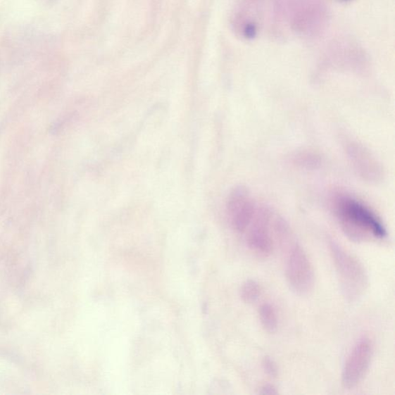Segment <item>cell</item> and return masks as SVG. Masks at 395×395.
<instances>
[{
    "mask_svg": "<svg viewBox=\"0 0 395 395\" xmlns=\"http://www.w3.org/2000/svg\"><path fill=\"white\" fill-rule=\"evenodd\" d=\"M262 367L264 372L269 377L275 378L278 376V367L276 362L271 358L268 356L263 358L262 360Z\"/></svg>",
    "mask_w": 395,
    "mask_h": 395,
    "instance_id": "cell-11",
    "label": "cell"
},
{
    "mask_svg": "<svg viewBox=\"0 0 395 395\" xmlns=\"http://www.w3.org/2000/svg\"><path fill=\"white\" fill-rule=\"evenodd\" d=\"M274 213L265 206H257L253 219L247 230V245L256 256H270L273 249L272 221Z\"/></svg>",
    "mask_w": 395,
    "mask_h": 395,
    "instance_id": "cell-5",
    "label": "cell"
},
{
    "mask_svg": "<svg viewBox=\"0 0 395 395\" xmlns=\"http://www.w3.org/2000/svg\"><path fill=\"white\" fill-rule=\"evenodd\" d=\"M344 151L353 171L363 180L378 183L383 180L384 168L378 159L364 144L356 140H346Z\"/></svg>",
    "mask_w": 395,
    "mask_h": 395,
    "instance_id": "cell-4",
    "label": "cell"
},
{
    "mask_svg": "<svg viewBox=\"0 0 395 395\" xmlns=\"http://www.w3.org/2000/svg\"><path fill=\"white\" fill-rule=\"evenodd\" d=\"M259 394L262 395H277L279 394V391L275 386L268 384L261 387Z\"/></svg>",
    "mask_w": 395,
    "mask_h": 395,
    "instance_id": "cell-13",
    "label": "cell"
},
{
    "mask_svg": "<svg viewBox=\"0 0 395 395\" xmlns=\"http://www.w3.org/2000/svg\"><path fill=\"white\" fill-rule=\"evenodd\" d=\"M329 249L344 296L349 301H357L368 286L364 265L332 239H329Z\"/></svg>",
    "mask_w": 395,
    "mask_h": 395,
    "instance_id": "cell-2",
    "label": "cell"
},
{
    "mask_svg": "<svg viewBox=\"0 0 395 395\" xmlns=\"http://www.w3.org/2000/svg\"><path fill=\"white\" fill-rule=\"evenodd\" d=\"M257 206L246 188L239 187L234 189L227 201V213L232 228L239 233L246 232L253 219Z\"/></svg>",
    "mask_w": 395,
    "mask_h": 395,
    "instance_id": "cell-7",
    "label": "cell"
},
{
    "mask_svg": "<svg viewBox=\"0 0 395 395\" xmlns=\"http://www.w3.org/2000/svg\"><path fill=\"white\" fill-rule=\"evenodd\" d=\"M286 256V277L289 287L298 294H308L314 287L315 276L308 255L297 244Z\"/></svg>",
    "mask_w": 395,
    "mask_h": 395,
    "instance_id": "cell-3",
    "label": "cell"
},
{
    "mask_svg": "<svg viewBox=\"0 0 395 395\" xmlns=\"http://www.w3.org/2000/svg\"><path fill=\"white\" fill-rule=\"evenodd\" d=\"M344 1H350V0H344Z\"/></svg>",
    "mask_w": 395,
    "mask_h": 395,
    "instance_id": "cell-14",
    "label": "cell"
},
{
    "mask_svg": "<svg viewBox=\"0 0 395 395\" xmlns=\"http://www.w3.org/2000/svg\"><path fill=\"white\" fill-rule=\"evenodd\" d=\"M243 33L245 37L253 39L257 34L256 26L253 22L246 23L243 30Z\"/></svg>",
    "mask_w": 395,
    "mask_h": 395,
    "instance_id": "cell-12",
    "label": "cell"
},
{
    "mask_svg": "<svg viewBox=\"0 0 395 395\" xmlns=\"http://www.w3.org/2000/svg\"><path fill=\"white\" fill-rule=\"evenodd\" d=\"M261 287L254 280H248L242 286L240 296L246 303H252L258 300L261 294Z\"/></svg>",
    "mask_w": 395,
    "mask_h": 395,
    "instance_id": "cell-10",
    "label": "cell"
},
{
    "mask_svg": "<svg viewBox=\"0 0 395 395\" xmlns=\"http://www.w3.org/2000/svg\"><path fill=\"white\" fill-rule=\"evenodd\" d=\"M292 161L295 165L305 170H316L322 163V158L318 153L308 149L296 152Z\"/></svg>",
    "mask_w": 395,
    "mask_h": 395,
    "instance_id": "cell-8",
    "label": "cell"
},
{
    "mask_svg": "<svg viewBox=\"0 0 395 395\" xmlns=\"http://www.w3.org/2000/svg\"><path fill=\"white\" fill-rule=\"evenodd\" d=\"M373 357V345L368 338L360 340L346 359L342 372V384L351 389L365 377Z\"/></svg>",
    "mask_w": 395,
    "mask_h": 395,
    "instance_id": "cell-6",
    "label": "cell"
},
{
    "mask_svg": "<svg viewBox=\"0 0 395 395\" xmlns=\"http://www.w3.org/2000/svg\"><path fill=\"white\" fill-rule=\"evenodd\" d=\"M330 208L345 235L354 242L384 239L387 231L378 216L357 198L343 191L330 197Z\"/></svg>",
    "mask_w": 395,
    "mask_h": 395,
    "instance_id": "cell-1",
    "label": "cell"
},
{
    "mask_svg": "<svg viewBox=\"0 0 395 395\" xmlns=\"http://www.w3.org/2000/svg\"><path fill=\"white\" fill-rule=\"evenodd\" d=\"M259 315L261 325L265 332L270 334L277 332L278 327L277 313L270 303H265L261 306Z\"/></svg>",
    "mask_w": 395,
    "mask_h": 395,
    "instance_id": "cell-9",
    "label": "cell"
}]
</instances>
